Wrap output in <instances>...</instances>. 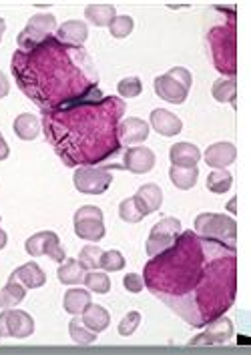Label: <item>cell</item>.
Listing matches in <instances>:
<instances>
[{"label":"cell","mask_w":251,"mask_h":355,"mask_svg":"<svg viewBox=\"0 0 251 355\" xmlns=\"http://www.w3.org/2000/svg\"><path fill=\"white\" fill-rule=\"evenodd\" d=\"M153 293L195 327L219 318L235 297V247L181 233L171 249L145 267Z\"/></svg>","instance_id":"6da1fadb"},{"label":"cell","mask_w":251,"mask_h":355,"mask_svg":"<svg viewBox=\"0 0 251 355\" xmlns=\"http://www.w3.org/2000/svg\"><path fill=\"white\" fill-rule=\"evenodd\" d=\"M195 231L203 239H211V241H219V243L235 247L237 223L230 215H223V213H201L195 219Z\"/></svg>","instance_id":"7a4b0ae2"},{"label":"cell","mask_w":251,"mask_h":355,"mask_svg":"<svg viewBox=\"0 0 251 355\" xmlns=\"http://www.w3.org/2000/svg\"><path fill=\"white\" fill-rule=\"evenodd\" d=\"M57 19L53 15H49V12L35 15L33 19L28 20L26 28L17 38L20 51H33V49H37L44 40H49V38L53 37L57 33Z\"/></svg>","instance_id":"3957f363"},{"label":"cell","mask_w":251,"mask_h":355,"mask_svg":"<svg viewBox=\"0 0 251 355\" xmlns=\"http://www.w3.org/2000/svg\"><path fill=\"white\" fill-rule=\"evenodd\" d=\"M181 233H183V227H181L179 219H175V217L161 219L159 223L153 225V229L149 233V239H147V245H145L147 255L149 257H157V255L165 253L167 249L173 247Z\"/></svg>","instance_id":"277c9868"},{"label":"cell","mask_w":251,"mask_h":355,"mask_svg":"<svg viewBox=\"0 0 251 355\" xmlns=\"http://www.w3.org/2000/svg\"><path fill=\"white\" fill-rule=\"evenodd\" d=\"M75 233L77 237L97 243L105 237L107 229L103 221V211L95 205H85L75 213Z\"/></svg>","instance_id":"5b68a950"},{"label":"cell","mask_w":251,"mask_h":355,"mask_svg":"<svg viewBox=\"0 0 251 355\" xmlns=\"http://www.w3.org/2000/svg\"><path fill=\"white\" fill-rule=\"evenodd\" d=\"M75 187H77L78 193L83 195H103L107 189L111 187L113 183V175L111 171L103 167H80L75 171Z\"/></svg>","instance_id":"8992f818"},{"label":"cell","mask_w":251,"mask_h":355,"mask_svg":"<svg viewBox=\"0 0 251 355\" xmlns=\"http://www.w3.org/2000/svg\"><path fill=\"white\" fill-rule=\"evenodd\" d=\"M24 249L31 257H49L53 261L62 263L67 259V253L60 245V239L55 231H40L37 235L28 237L26 243H24Z\"/></svg>","instance_id":"52a82bcc"},{"label":"cell","mask_w":251,"mask_h":355,"mask_svg":"<svg viewBox=\"0 0 251 355\" xmlns=\"http://www.w3.org/2000/svg\"><path fill=\"white\" fill-rule=\"evenodd\" d=\"M35 334V319L20 309H4L0 313V337L26 339Z\"/></svg>","instance_id":"ba28073f"},{"label":"cell","mask_w":251,"mask_h":355,"mask_svg":"<svg viewBox=\"0 0 251 355\" xmlns=\"http://www.w3.org/2000/svg\"><path fill=\"white\" fill-rule=\"evenodd\" d=\"M233 337V323L227 318H215L205 325L201 336L191 339L189 345H223Z\"/></svg>","instance_id":"9c48e42d"},{"label":"cell","mask_w":251,"mask_h":355,"mask_svg":"<svg viewBox=\"0 0 251 355\" xmlns=\"http://www.w3.org/2000/svg\"><path fill=\"white\" fill-rule=\"evenodd\" d=\"M116 137H119V145H125V147L141 145L149 137V123H145L143 119H137V116H129L119 123Z\"/></svg>","instance_id":"30bf717a"},{"label":"cell","mask_w":251,"mask_h":355,"mask_svg":"<svg viewBox=\"0 0 251 355\" xmlns=\"http://www.w3.org/2000/svg\"><path fill=\"white\" fill-rule=\"evenodd\" d=\"M155 153L149 147H129L123 150V168L135 173V175H145L155 167Z\"/></svg>","instance_id":"8fae6325"},{"label":"cell","mask_w":251,"mask_h":355,"mask_svg":"<svg viewBox=\"0 0 251 355\" xmlns=\"http://www.w3.org/2000/svg\"><path fill=\"white\" fill-rule=\"evenodd\" d=\"M153 87L155 93H157L159 98H163V101H167V103H173V105H183V103L187 101V94H189V91H187L183 85H179V83L173 80L169 75L157 76Z\"/></svg>","instance_id":"7c38bea8"},{"label":"cell","mask_w":251,"mask_h":355,"mask_svg":"<svg viewBox=\"0 0 251 355\" xmlns=\"http://www.w3.org/2000/svg\"><path fill=\"white\" fill-rule=\"evenodd\" d=\"M89 38V26L83 20H67L57 28V40L69 46H80Z\"/></svg>","instance_id":"4fadbf2b"},{"label":"cell","mask_w":251,"mask_h":355,"mask_svg":"<svg viewBox=\"0 0 251 355\" xmlns=\"http://www.w3.org/2000/svg\"><path fill=\"white\" fill-rule=\"evenodd\" d=\"M151 127L161 137H175V135L183 131L181 119L175 112L167 111V109H155L151 112Z\"/></svg>","instance_id":"5bb4252c"},{"label":"cell","mask_w":251,"mask_h":355,"mask_svg":"<svg viewBox=\"0 0 251 355\" xmlns=\"http://www.w3.org/2000/svg\"><path fill=\"white\" fill-rule=\"evenodd\" d=\"M205 163L211 168H227L235 163L237 149L233 143H215L205 150Z\"/></svg>","instance_id":"9a60e30c"},{"label":"cell","mask_w":251,"mask_h":355,"mask_svg":"<svg viewBox=\"0 0 251 355\" xmlns=\"http://www.w3.org/2000/svg\"><path fill=\"white\" fill-rule=\"evenodd\" d=\"M10 279H17L26 289H39V287H42L46 283V275H44V271L40 269L37 263L28 261L24 263V265H20L19 269H15Z\"/></svg>","instance_id":"2e32d148"},{"label":"cell","mask_w":251,"mask_h":355,"mask_svg":"<svg viewBox=\"0 0 251 355\" xmlns=\"http://www.w3.org/2000/svg\"><path fill=\"white\" fill-rule=\"evenodd\" d=\"M169 159L177 167H197L201 161V150L193 143H175L169 150Z\"/></svg>","instance_id":"e0dca14e"},{"label":"cell","mask_w":251,"mask_h":355,"mask_svg":"<svg viewBox=\"0 0 251 355\" xmlns=\"http://www.w3.org/2000/svg\"><path fill=\"white\" fill-rule=\"evenodd\" d=\"M83 323H85L91 331L101 334V331H105V329L109 327L111 315H109V311H107L105 307L91 303V305L83 311Z\"/></svg>","instance_id":"ac0fdd59"},{"label":"cell","mask_w":251,"mask_h":355,"mask_svg":"<svg viewBox=\"0 0 251 355\" xmlns=\"http://www.w3.org/2000/svg\"><path fill=\"white\" fill-rule=\"evenodd\" d=\"M12 129H15V135L22 141H35L40 135V121L31 112H22L15 119Z\"/></svg>","instance_id":"d6986e66"},{"label":"cell","mask_w":251,"mask_h":355,"mask_svg":"<svg viewBox=\"0 0 251 355\" xmlns=\"http://www.w3.org/2000/svg\"><path fill=\"white\" fill-rule=\"evenodd\" d=\"M91 305V291L87 289H69L64 293V300H62V307L67 313L71 315H83V311Z\"/></svg>","instance_id":"ffe728a7"},{"label":"cell","mask_w":251,"mask_h":355,"mask_svg":"<svg viewBox=\"0 0 251 355\" xmlns=\"http://www.w3.org/2000/svg\"><path fill=\"white\" fill-rule=\"evenodd\" d=\"M135 197L139 199V203L143 205V209L147 211V215L159 211L161 205H163V191H161L159 185H155V183H147V185L139 187Z\"/></svg>","instance_id":"44dd1931"},{"label":"cell","mask_w":251,"mask_h":355,"mask_svg":"<svg viewBox=\"0 0 251 355\" xmlns=\"http://www.w3.org/2000/svg\"><path fill=\"white\" fill-rule=\"evenodd\" d=\"M85 275H87V269L78 259H64L57 271L58 281L64 285H78L85 281Z\"/></svg>","instance_id":"7402d4cb"},{"label":"cell","mask_w":251,"mask_h":355,"mask_svg":"<svg viewBox=\"0 0 251 355\" xmlns=\"http://www.w3.org/2000/svg\"><path fill=\"white\" fill-rule=\"evenodd\" d=\"M169 179L175 187L181 189V191H189L197 185V179H199V168L197 167H177L171 165L169 168Z\"/></svg>","instance_id":"603a6c76"},{"label":"cell","mask_w":251,"mask_h":355,"mask_svg":"<svg viewBox=\"0 0 251 355\" xmlns=\"http://www.w3.org/2000/svg\"><path fill=\"white\" fill-rule=\"evenodd\" d=\"M116 17L113 4H89L85 8V19L95 26H109Z\"/></svg>","instance_id":"cb8c5ba5"},{"label":"cell","mask_w":251,"mask_h":355,"mask_svg":"<svg viewBox=\"0 0 251 355\" xmlns=\"http://www.w3.org/2000/svg\"><path fill=\"white\" fill-rule=\"evenodd\" d=\"M26 297V287L20 285L17 279H8L6 287L0 291V307L2 309H12L20 301Z\"/></svg>","instance_id":"d4e9b609"},{"label":"cell","mask_w":251,"mask_h":355,"mask_svg":"<svg viewBox=\"0 0 251 355\" xmlns=\"http://www.w3.org/2000/svg\"><path fill=\"white\" fill-rule=\"evenodd\" d=\"M119 217L123 221H127V223H139V221H143L147 217V211L143 209V205L139 203V199L133 195V197L125 199L119 205Z\"/></svg>","instance_id":"484cf974"},{"label":"cell","mask_w":251,"mask_h":355,"mask_svg":"<svg viewBox=\"0 0 251 355\" xmlns=\"http://www.w3.org/2000/svg\"><path fill=\"white\" fill-rule=\"evenodd\" d=\"M233 185L232 173L227 168H213L207 177V189L215 193V195H223L227 193Z\"/></svg>","instance_id":"4316f807"},{"label":"cell","mask_w":251,"mask_h":355,"mask_svg":"<svg viewBox=\"0 0 251 355\" xmlns=\"http://www.w3.org/2000/svg\"><path fill=\"white\" fill-rule=\"evenodd\" d=\"M69 336L71 339L78 343V345H91V343H95L97 341V336L95 331H91L85 323H83V319H78L77 315L71 319V323H69Z\"/></svg>","instance_id":"83f0119b"},{"label":"cell","mask_w":251,"mask_h":355,"mask_svg":"<svg viewBox=\"0 0 251 355\" xmlns=\"http://www.w3.org/2000/svg\"><path fill=\"white\" fill-rule=\"evenodd\" d=\"M211 94L217 103H232V105H235V94H237L235 78H225V80L213 83Z\"/></svg>","instance_id":"f1b7e54d"},{"label":"cell","mask_w":251,"mask_h":355,"mask_svg":"<svg viewBox=\"0 0 251 355\" xmlns=\"http://www.w3.org/2000/svg\"><path fill=\"white\" fill-rule=\"evenodd\" d=\"M85 285H87V289L89 291H93V293H98V295H105V293H109L111 291V279H109V275L105 273V271H89L87 275H85V281H83Z\"/></svg>","instance_id":"f546056e"},{"label":"cell","mask_w":251,"mask_h":355,"mask_svg":"<svg viewBox=\"0 0 251 355\" xmlns=\"http://www.w3.org/2000/svg\"><path fill=\"white\" fill-rule=\"evenodd\" d=\"M101 255H103V249L97 247V245H87L80 249L78 253V261L83 263V267L87 271H93V269H98L101 265Z\"/></svg>","instance_id":"4dcf8cb0"},{"label":"cell","mask_w":251,"mask_h":355,"mask_svg":"<svg viewBox=\"0 0 251 355\" xmlns=\"http://www.w3.org/2000/svg\"><path fill=\"white\" fill-rule=\"evenodd\" d=\"M125 257H123V253H119L116 249H111V251H103V255H101V269L105 271V273H113V271H121L123 267H125Z\"/></svg>","instance_id":"1f68e13d"},{"label":"cell","mask_w":251,"mask_h":355,"mask_svg":"<svg viewBox=\"0 0 251 355\" xmlns=\"http://www.w3.org/2000/svg\"><path fill=\"white\" fill-rule=\"evenodd\" d=\"M133 28H135V22H133L131 17H127V15L115 17L113 22L109 24V31H111V35L115 38H127L133 33Z\"/></svg>","instance_id":"d6a6232c"},{"label":"cell","mask_w":251,"mask_h":355,"mask_svg":"<svg viewBox=\"0 0 251 355\" xmlns=\"http://www.w3.org/2000/svg\"><path fill=\"white\" fill-rule=\"evenodd\" d=\"M116 91L123 98H135V96L143 93V83H141L139 76H127L116 85Z\"/></svg>","instance_id":"836d02e7"},{"label":"cell","mask_w":251,"mask_h":355,"mask_svg":"<svg viewBox=\"0 0 251 355\" xmlns=\"http://www.w3.org/2000/svg\"><path fill=\"white\" fill-rule=\"evenodd\" d=\"M139 323H141V313L139 311H129L119 323V334L123 337L133 336L137 331V327H139Z\"/></svg>","instance_id":"e575fe53"},{"label":"cell","mask_w":251,"mask_h":355,"mask_svg":"<svg viewBox=\"0 0 251 355\" xmlns=\"http://www.w3.org/2000/svg\"><path fill=\"white\" fill-rule=\"evenodd\" d=\"M165 75H169L173 80H177L179 85H183L187 91L191 89V83H193V76H191V73L187 71V69H183V67H173L169 73H165Z\"/></svg>","instance_id":"d590c367"},{"label":"cell","mask_w":251,"mask_h":355,"mask_svg":"<svg viewBox=\"0 0 251 355\" xmlns=\"http://www.w3.org/2000/svg\"><path fill=\"white\" fill-rule=\"evenodd\" d=\"M123 285H125V289H127V291H131V293H141V291H143L145 281H143L141 275H137V273H129V275H125Z\"/></svg>","instance_id":"8d00e7d4"},{"label":"cell","mask_w":251,"mask_h":355,"mask_svg":"<svg viewBox=\"0 0 251 355\" xmlns=\"http://www.w3.org/2000/svg\"><path fill=\"white\" fill-rule=\"evenodd\" d=\"M8 93H10V83H8L6 75L0 71V98H4Z\"/></svg>","instance_id":"74e56055"},{"label":"cell","mask_w":251,"mask_h":355,"mask_svg":"<svg viewBox=\"0 0 251 355\" xmlns=\"http://www.w3.org/2000/svg\"><path fill=\"white\" fill-rule=\"evenodd\" d=\"M8 155H10V147H8V143L4 141L2 132H0V161L8 159Z\"/></svg>","instance_id":"f35d334b"},{"label":"cell","mask_w":251,"mask_h":355,"mask_svg":"<svg viewBox=\"0 0 251 355\" xmlns=\"http://www.w3.org/2000/svg\"><path fill=\"white\" fill-rule=\"evenodd\" d=\"M6 243H8V235H6V231H4V229H0V251L6 247Z\"/></svg>","instance_id":"ab89813d"},{"label":"cell","mask_w":251,"mask_h":355,"mask_svg":"<svg viewBox=\"0 0 251 355\" xmlns=\"http://www.w3.org/2000/svg\"><path fill=\"white\" fill-rule=\"evenodd\" d=\"M4 31H6V22H4V19H0V40H2V35H4Z\"/></svg>","instance_id":"60d3db41"},{"label":"cell","mask_w":251,"mask_h":355,"mask_svg":"<svg viewBox=\"0 0 251 355\" xmlns=\"http://www.w3.org/2000/svg\"><path fill=\"white\" fill-rule=\"evenodd\" d=\"M235 205H237V203H235V199H232V201L227 203V211H230V213H235Z\"/></svg>","instance_id":"b9f144b4"}]
</instances>
